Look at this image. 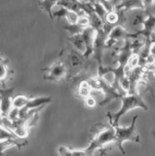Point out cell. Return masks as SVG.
I'll return each mask as SVG.
<instances>
[{
  "label": "cell",
  "mask_w": 155,
  "mask_h": 156,
  "mask_svg": "<svg viewBox=\"0 0 155 156\" xmlns=\"http://www.w3.org/2000/svg\"><path fill=\"white\" fill-rule=\"evenodd\" d=\"M121 100H122V105H121L120 109L113 115H111L110 112L106 114V116H108L109 123H111L112 125H119V120L121 117L125 115L128 111L134 108H142L144 111L148 110V105L145 104L143 97L139 93L133 95L132 94L126 95Z\"/></svg>",
  "instance_id": "6da1fadb"
},
{
  "label": "cell",
  "mask_w": 155,
  "mask_h": 156,
  "mask_svg": "<svg viewBox=\"0 0 155 156\" xmlns=\"http://www.w3.org/2000/svg\"><path fill=\"white\" fill-rule=\"evenodd\" d=\"M138 117H139L138 115H135L133 117L132 123H131L129 127H120L119 125H112L113 126V128L115 130L116 139H115L114 144L123 155L125 154V150L123 148V144L125 141L130 140L136 144L140 143L139 136L138 135L137 131H136V121H137Z\"/></svg>",
  "instance_id": "7a4b0ae2"
},
{
  "label": "cell",
  "mask_w": 155,
  "mask_h": 156,
  "mask_svg": "<svg viewBox=\"0 0 155 156\" xmlns=\"http://www.w3.org/2000/svg\"><path fill=\"white\" fill-rule=\"evenodd\" d=\"M97 78H98L100 90L103 92V94L104 96V100L99 102L100 106H104L107 104H109L112 100L122 99L124 96L127 95V94H125V93L121 92L117 88H115L112 84H110V83L106 81L104 77L97 76Z\"/></svg>",
  "instance_id": "3957f363"
},
{
  "label": "cell",
  "mask_w": 155,
  "mask_h": 156,
  "mask_svg": "<svg viewBox=\"0 0 155 156\" xmlns=\"http://www.w3.org/2000/svg\"><path fill=\"white\" fill-rule=\"evenodd\" d=\"M115 130L113 126L109 123L108 127H105L104 130L99 132V134L91 140V144H93L98 148H104L106 147L107 144L115 143Z\"/></svg>",
  "instance_id": "277c9868"
},
{
  "label": "cell",
  "mask_w": 155,
  "mask_h": 156,
  "mask_svg": "<svg viewBox=\"0 0 155 156\" xmlns=\"http://www.w3.org/2000/svg\"><path fill=\"white\" fill-rule=\"evenodd\" d=\"M48 74L44 76L46 80H61L62 78L69 77V67L65 61H59L54 62L47 68Z\"/></svg>",
  "instance_id": "5b68a950"
},
{
  "label": "cell",
  "mask_w": 155,
  "mask_h": 156,
  "mask_svg": "<svg viewBox=\"0 0 155 156\" xmlns=\"http://www.w3.org/2000/svg\"><path fill=\"white\" fill-rule=\"evenodd\" d=\"M143 15H145V16L143 17L142 22L143 28L138 32L139 36H143L145 40H149V39H152L154 37L153 32L155 31V14L144 10Z\"/></svg>",
  "instance_id": "8992f818"
},
{
  "label": "cell",
  "mask_w": 155,
  "mask_h": 156,
  "mask_svg": "<svg viewBox=\"0 0 155 156\" xmlns=\"http://www.w3.org/2000/svg\"><path fill=\"white\" fill-rule=\"evenodd\" d=\"M14 93H15V87L12 88H4L1 87L0 91V99H1V104H0V111H1V116H7L9 111L13 108V98Z\"/></svg>",
  "instance_id": "52a82bcc"
},
{
  "label": "cell",
  "mask_w": 155,
  "mask_h": 156,
  "mask_svg": "<svg viewBox=\"0 0 155 156\" xmlns=\"http://www.w3.org/2000/svg\"><path fill=\"white\" fill-rule=\"evenodd\" d=\"M139 85H143L145 87V92L150 93V94L154 97L155 95V66L144 67L142 80L139 83Z\"/></svg>",
  "instance_id": "ba28073f"
},
{
  "label": "cell",
  "mask_w": 155,
  "mask_h": 156,
  "mask_svg": "<svg viewBox=\"0 0 155 156\" xmlns=\"http://www.w3.org/2000/svg\"><path fill=\"white\" fill-rule=\"evenodd\" d=\"M81 34H82V36H83L85 45H86V53L84 54V58L86 60H88L91 56H93L97 31L92 27H86Z\"/></svg>",
  "instance_id": "9c48e42d"
},
{
  "label": "cell",
  "mask_w": 155,
  "mask_h": 156,
  "mask_svg": "<svg viewBox=\"0 0 155 156\" xmlns=\"http://www.w3.org/2000/svg\"><path fill=\"white\" fill-rule=\"evenodd\" d=\"M86 61V58L84 56L82 55L80 52L77 50H70L67 53V56L65 58V63L69 67V70H74V69H78L82 66L84 65V62Z\"/></svg>",
  "instance_id": "30bf717a"
},
{
  "label": "cell",
  "mask_w": 155,
  "mask_h": 156,
  "mask_svg": "<svg viewBox=\"0 0 155 156\" xmlns=\"http://www.w3.org/2000/svg\"><path fill=\"white\" fill-rule=\"evenodd\" d=\"M107 151L108 147L98 148L90 143L85 149H72V153L74 156H104Z\"/></svg>",
  "instance_id": "8fae6325"
},
{
  "label": "cell",
  "mask_w": 155,
  "mask_h": 156,
  "mask_svg": "<svg viewBox=\"0 0 155 156\" xmlns=\"http://www.w3.org/2000/svg\"><path fill=\"white\" fill-rule=\"evenodd\" d=\"M53 17H54V19L55 18H57V19L65 18V20L69 23L75 24V23H77V22H78V19L80 16L74 11H71V10H69L66 8L61 7L58 11L53 12Z\"/></svg>",
  "instance_id": "7c38bea8"
},
{
  "label": "cell",
  "mask_w": 155,
  "mask_h": 156,
  "mask_svg": "<svg viewBox=\"0 0 155 156\" xmlns=\"http://www.w3.org/2000/svg\"><path fill=\"white\" fill-rule=\"evenodd\" d=\"M132 9H144L143 0H120V2L115 6V10H123L124 12L130 11Z\"/></svg>",
  "instance_id": "4fadbf2b"
},
{
  "label": "cell",
  "mask_w": 155,
  "mask_h": 156,
  "mask_svg": "<svg viewBox=\"0 0 155 156\" xmlns=\"http://www.w3.org/2000/svg\"><path fill=\"white\" fill-rule=\"evenodd\" d=\"M67 40H69L71 45L74 47L75 50L80 52L82 55L84 56V54L86 53V45H85L82 34H76V35L69 36L67 37Z\"/></svg>",
  "instance_id": "5bb4252c"
},
{
  "label": "cell",
  "mask_w": 155,
  "mask_h": 156,
  "mask_svg": "<svg viewBox=\"0 0 155 156\" xmlns=\"http://www.w3.org/2000/svg\"><path fill=\"white\" fill-rule=\"evenodd\" d=\"M60 0H41L38 2V6L40 7L41 10H43L49 18L51 21H54V17H53V8L58 4Z\"/></svg>",
  "instance_id": "9a60e30c"
},
{
  "label": "cell",
  "mask_w": 155,
  "mask_h": 156,
  "mask_svg": "<svg viewBox=\"0 0 155 156\" xmlns=\"http://www.w3.org/2000/svg\"><path fill=\"white\" fill-rule=\"evenodd\" d=\"M51 101H52V98L51 97L34 98V99H30V101H28L26 107L28 109H33V108H37V107L43 106L44 105L50 104Z\"/></svg>",
  "instance_id": "2e32d148"
},
{
  "label": "cell",
  "mask_w": 155,
  "mask_h": 156,
  "mask_svg": "<svg viewBox=\"0 0 155 156\" xmlns=\"http://www.w3.org/2000/svg\"><path fill=\"white\" fill-rule=\"evenodd\" d=\"M9 73H13L8 66V60L4 58L3 57L1 58V62H0V80L3 84L4 81L7 80V78L9 77Z\"/></svg>",
  "instance_id": "e0dca14e"
},
{
  "label": "cell",
  "mask_w": 155,
  "mask_h": 156,
  "mask_svg": "<svg viewBox=\"0 0 155 156\" xmlns=\"http://www.w3.org/2000/svg\"><path fill=\"white\" fill-rule=\"evenodd\" d=\"M30 99L26 96L23 95H19V96H15L13 98V107H16V108H23L25 107Z\"/></svg>",
  "instance_id": "ac0fdd59"
},
{
  "label": "cell",
  "mask_w": 155,
  "mask_h": 156,
  "mask_svg": "<svg viewBox=\"0 0 155 156\" xmlns=\"http://www.w3.org/2000/svg\"><path fill=\"white\" fill-rule=\"evenodd\" d=\"M93 6H94V10H95L96 14L105 23L106 15H107V13H108L107 10L104 8V6L100 1H97V2L93 3Z\"/></svg>",
  "instance_id": "d6986e66"
},
{
  "label": "cell",
  "mask_w": 155,
  "mask_h": 156,
  "mask_svg": "<svg viewBox=\"0 0 155 156\" xmlns=\"http://www.w3.org/2000/svg\"><path fill=\"white\" fill-rule=\"evenodd\" d=\"M62 28L65 29V30H67V31L69 32V34H70L69 36L76 35V34H81L82 32H83L84 29H85L83 27H81L80 26H78L77 23H75V24L69 23V26H64V27H62Z\"/></svg>",
  "instance_id": "ffe728a7"
},
{
  "label": "cell",
  "mask_w": 155,
  "mask_h": 156,
  "mask_svg": "<svg viewBox=\"0 0 155 156\" xmlns=\"http://www.w3.org/2000/svg\"><path fill=\"white\" fill-rule=\"evenodd\" d=\"M139 65H140V58H139V53H133L132 56L130 57L129 61H128V66L132 70H134L135 68L139 67Z\"/></svg>",
  "instance_id": "44dd1931"
},
{
  "label": "cell",
  "mask_w": 155,
  "mask_h": 156,
  "mask_svg": "<svg viewBox=\"0 0 155 156\" xmlns=\"http://www.w3.org/2000/svg\"><path fill=\"white\" fill-rule=\"evenodd\" d=\"M77 93L78 96L83 98L85 100L86 98H88L92 95V88L91 87H83V86H78L77 88Z\"/></svg>",
  "instance_id": "7402d4cb"
},
{
  "label": "cell",
  "mask_w": 155,
  "mask_h": 156,
  "mask_svg": "<svg viewBox=\"0 0 155 156\" xmlns=\"http://www.w3.org/2000/svg\"><path fill=\"white\" fill-rule=\"evenodd\" d=\"M77 24L83 28L91 27V21H90V18L88 15L86 14L84 16H80L78 19V22H77Z\"/></svg>",
  "instance_id": "603a6c76"
},
{
  "label": "cell",
  "mask_w": 155,
  "mask_h": 156,
  "mask_svg": "<svg viewBox=\"0 0 155 156\" xmlns=\"http://www.w3.org/2000/svg\"><path fill=\"white\" fill-rule=\"evenodd\" d=\"M58 153H59L60 156H74L73 153H72V149L64 145H60L58 147Z\"/></svg>",
  "instance_id": "cb8c5ba5"
},
{
  "label": "cell",
  "mask_w": 155,
  "mask_h": 156,
  "mask_svg": "<svg viewBox=\"0 0 155 156\" xmlns=\"http://www.w3.org/2000/svg\"><path fill=\"white\" fill-rule=\"evenodd\" d=\"M19 113H20V108H16V107H13V108L10 111H9L7 117L11 121L16 122V121L19 120Z\"/></svg>",
  "instance_id": "d4e9b609"
},
{
  "label": "cell",
  "mask_w": 155,
  "mask_h": 156,
  "mask_svg": "<svg viewBox=\"0 0 155 156\" xmlns=\"http://www.w3.org/2000/svg\"><path fill=\"white\" fill-rule=\"evenodd\" d=\"M85 105L88 107H90V108H93V107H95L96 105H97V99L93 96H90L88 98H86V99H85Z\"/></svg>",
  "instance_id": "484cf974"
},
{
  "label": "cell",
  "mask_w": 155,
  "mask_h": 156,
  "mask_svg": "<svg viewBox=\"0 0 155 156\" xmlns=\"http://www.w3.org/2000/svg\"><path fill=\"white\" fill-rule=\"evenodd\" d=\"M143 1L144 4V10L146 11H150V8H152L155 3V0H143Z\"/></svg>",
  "instance_id": "4316f807"
},
{
  "label": "cell",
  "mask_w": 155,
  "mask_h": 156,
  "mask_svg": "<svg viewBox=\"0 0 155 156\" xmlns=\"http://www.w3.org/2000/svg\"><path fill=\"white\" fill-rule=\"evenodd\" d=\"M150 55H153L155 57V37L153 38L151 46H150Z\"/></svg>",
  "instance_id": "83f0119b"
},
{
  "label": "cell",
  "mask_w": 155,
  "mask_h": 156,
  "mask_svg": "<svg viewBox=\"0 0 155 156\" xmlns=\"http://www.w3.org/2000/svg\"><path fill=\"white\" fill-rule=\"evenodd\" d=\"M77 1L80 3H87V2H89V0H77Z\"/></svg>",
  "instance_id": "f1b7e54d"
},
{
  "label": "cell",
  "mask_w": 155,
  "mask_h": 156,
  "mask_svg": "<svg viewBox=\"0 0 155 156\" xmlns=\"http://www.w3.org/2000/svg\"><path fill=\"white\" fill-rule=\"evenodd\" d=\"M97 1H98V0H89V2H90V3H92V4L95 3V2H97Z\"/></svg>",
  "instance_id": "f546056e"
},
{
  "label": "cell",
  "mask_w": 155,
  "mask_h": 156,
  "mask_svg": "<svg viewBox=\"0 0 155 156\" xmlns=\"http://www.w3.org/2000/svg\"><path fill=\"white\" fill-rule=\"evenodd\" d=\"M69 1H72V2H76L77 0H69ZM77 2H78V1H77Z\"/></svg>",
  "instance_id": "4dcf8cb0"
}]
</instances>
